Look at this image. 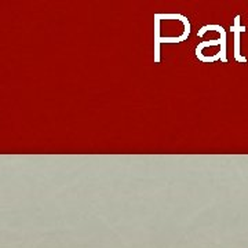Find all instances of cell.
Here are the masks:
<instances>
[{"label": "cell", "mask_w": 248, "mask_h": 248, "mask_svg": "<svg viewBox=\"0 0 248 248\" xmlns=\"http://www.w3.org/2000/svg\"><path fill=\"white\" fill-rule=\"evenodd\" d=\"M234 31V40H236V47H234V58L239 62H247V58L246 57H241L240 55V32H244L246 28L240 27V17L237 16L236 19H234V27L232 28Z\"/></svg>", "instance_id": "obj_1"}]
</instances>
